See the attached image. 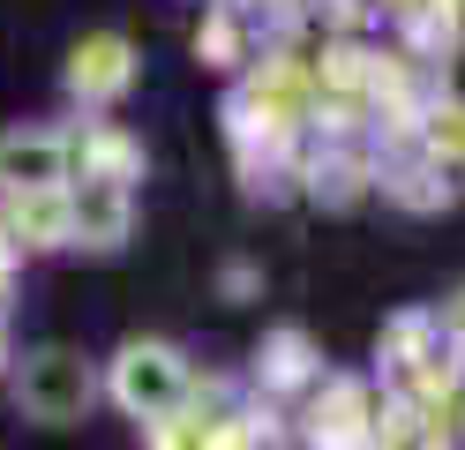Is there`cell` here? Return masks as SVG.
Returning <instances> with one entry per match:
<instances>
[{"instance_id": "7a4b0ae2", "label": "cell", "mask_w": 465, "mask_h": 450, "mask_svg": "<svg viewBox=\"0 0 465 450\" xmlns=\"http://www.w3.org/2000/svg\"><path fill=\"white\" fill-rule=\"evenodd\" d=\"M128 360H135V368H128V383H121V390H128V405H158L165 390H173V375L158 368L165 353H128Z\"/></svg>"}, {"instance_id": "6da1fadb", "label": "cell", "mask_w": 465, "mask_h": 450, "mask_svg": "<svg viewBox=\"0 0 465 450\" xmlns=\"http://www.w3.org/2000/svg\"><path fill=\"white\" fill-rule=\"evenodd\" d=\"M83 398H91V375H83L68 353H45L38 368L23 375V405H31L38 420H68V413H75Z\"/></svg>"}]
</instances>
